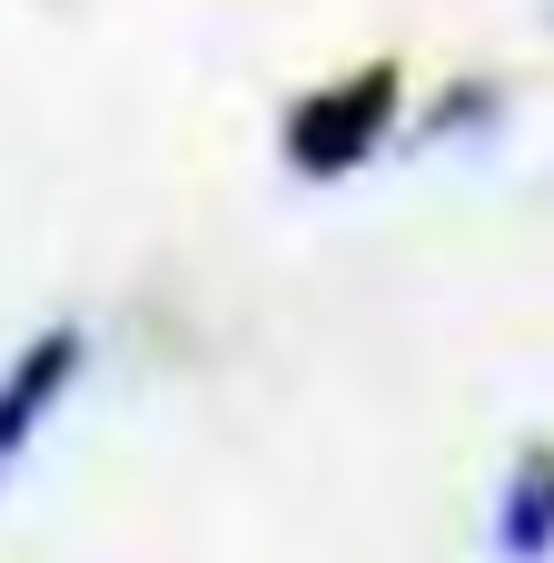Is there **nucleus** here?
Instances as JSON below:
<instances>
[{"instance_id": "20e7f679", "label": "nucleus", "mask_w": 554, "mask_h": 563, "mask_svg": "<svg viewBox=\"0 0 554 563\" xmlns=\"http://www.w3.org/2000/svg\"><path fill=\"white\" fill-rule=\"evenodd\" d=\"M496 129H506V89L456 79V89H436V109L406 119V148H456V139H496Z\"/></svg>"}, {"instance_id": "f257e3e1", "label": "nucleus", "mask_w": 554, "mask_h": 563, "mask_svg": "<svg viewBox=\"0 0 554 563\" xmlns=\"http://www.w3.org/2000/svg\"><path fill=\"white\" fill-rule=\"evenodd\" d=\"M416 99H406V69L397 59H357L337 79H307L287 109H278V168L297 188H347L367 178L397 139H406Z\"/></svg>"}, {"instance_id": "f03ea898", "label": "nucleus", "mask_w": 554, "mask_h": 563, "mask_svg": "<svg viewBox=\"0 0 554 563\" xmlns=\"http://www.w3.org/2000/svg\"><path fill=\"white\" fill-rule=\"evenodd\" d=\"M79 386H89V327L79 317H50L10 346V366H0V485L50 445V426L69 416Z\"/></svg>"}, {"instance_id": "7ed1b4c3", "label": "nucleus", "mask_w": 554, "mask_h": 563, "mask_svg": "<svg viewBox=\"0 0 554 563\" xmlns=\"http://www.w3.org/2000/svg\"><path fill=\"white\" fill-rule=\"evenodd\" d=\"M486 554L496 563H554V435H525L496 475L486 505Z\"/></svg>"}]
</instances>
